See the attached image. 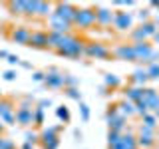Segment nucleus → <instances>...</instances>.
<instances>
[{"label": "nucleus", "mask_w": 159, "mask_h": 149, "mask_svg": "<svg viewBox=\"0 0 159 149\" xmlns=\"http://www.w3.org/2000/svg\"><path fill=\"white\" fill-rule=\"evenodd\" d=\"M0 149H16V145H14V141L6 135L0 137Z\"/></svg>", "instance_id": "37"}, {"label": "nucleus", "mask_w": 159, "mask_h": 149, "mask_svg": "<svg viewBox=\"0 0 159 149\" xmlns=\"http://www.w3.org/2000/svg\"><path fill=\"white\" fill-rule=\"evenodd\" d=\"M141 97H143V88L127 86L125 89H123V99H127V102H131V103H137Z\"/></svg>", "instance_id": "20"}, {"label": "nucleus", "mask_w": 159, "mask_h": 149, "mask_svg": "<svg viewBox=\"0 0 159 149\" xmlns=\"http://www.w3.org/2000/svg\"><path fill=\"white\" fill-rule=\"evenodd\" d=\"M30 36H32V32L26 26H16V28L10 30V40L14 44H20V46H28Z\"/></svg>", "instance_id": "13"}, {"label": "nucleus", "mask_w": 159, "mask_h": 149, "mask_svg": "<svg viewBox=\"0 0 159 149\" xmlns=\"http://www.w3.org/2000/svg\"><path fill=\"white\" fill-rule=\"evenodd\" d=\"M64 93L70 97V99H76V102H82V92H80L78 88H66L64 89Z\"/></svg>", "instance_id": "33"}, {"label": "nucleus", "mask_w": 159, "mask_h": 149, "mask_svg": "<svg viewBox=\"0 0 159 149\" xmlns=\"http://www.w3.org/2000/svg\"><path fill=\"white\" fill-rule=\"evenodd\" d=\"M16 123L22 127L34 125V109H16Z\"/></svg>", "instance_id": "17"}, {"label": "nucleus", "mask_w": 159, "mask_h": 149, "mask_svg": "<svg viewBox=\"0 0 159 149\" xmlns=\"http://www.w3.org/2000/svg\"><path fill=\"white\" fill-rule=\"evenodd\" d=\"M145 113H149V107H147L145 103L141 102V99H139V102L135 103V115H139V117H143V115H145Z\"/></svg>", "instance_id": "36"}, {"label": "nucleus", "mask_w": 159, "mask_h": 149, "mask_svg": "<svg viewBox=\"0 0 159 149\" xmlns=\"http://www.w3.org/2000/svg\"><path fill=\"white\" fill-rule=\"evenodd\" d=\"M127 119L117 111V106L116 103H109L107 106V111H106V123L109 127V131H117V133H125V127H127Z\"/></svg>", "instance_id": "1"}, {"label": "nucleus", "mask_w": 159, "mask_h": 149, "mask_svg": "<svg viewBox=\"0 0 159 149\" xmlns=\"http://www.w3.org/2000/svg\"><path fill=\"white\" fill-rule=\"evenodd\" d=\"M6 62L10 64V66H18V64H20V62H22V60H20L18 56H14V54H10V56H8V60H6Z\"/></svg>", "instance_id": "47"}, {"label": "nucleus", "mask_w": 159, "mask_h": 149, "mask_svg": "<svg viewBox=\"0 0 159 149\" xmlns=\"http://www.w3.org/2000/svg\"><path fill=\"white\" fill-rule=\"evenodd\" d=\"M6 8L12 16H24V14H26V0H12V2H6Z\"/></svg>", "instance_id": "22"}, {"label": "nucleus", "mask_w": 159, "mask_h": 149, "mask_svg": "<svg viewBox=\"0 0 159 149\" xmlns=\"http://www.w3.org/2000/svg\"><path fill=\"white\" fill-rule=\"evenodd\" d=\"M86 56L93 60H109L111 50L102 42H86Z\"/></svg>", "instance_id": "5"}, {"label": "nucleus", "mask_w": 159, "mask_h": 149, "mask_svg": "<svg viewBox=\"0 0 159 149\" xmlns=\"http://www.w3.org/2000/svg\"><path fill=\"white\" fill-rule=\"evenodd\" d=\"M42 147H44V149H58V147H60V137H58V139H54V141L42 143Z\"/></svg>", "instance_id": "42"}, {"label": "nucleus", "mask_w": 159, "mask_h": 149, "mask_svg": "<svg viewBox=\"0 0 159 149\" xmlns=\"http://www.w3.org/2000/svg\"><path fill=\"white\" fill-rule=\"evenodd\" d=\"M113 4H116V6H131L133 0H116Z\"/></svg>", "instance_id": "48"}, {"label": "nucleus", "mask_w": 159, "mask_h": 149, "mask_svg": "<svg viewBox=\"0 0 159 149\" xmlns=\"http://www.w3.org/2000/svg\"><path fill=\"white\" fill-rule=\"evenodd\" d=\"M145 70H147V76H149V79H159V62H155V64H149V66H147Z\"/></svg>", "instance_id": "32"}, {"label": "nucleus", "mask_w": 159, "mask_h": 149, "mask_svg": "<svg viewBox=\"0 0 159 149\" xmlns=\"http://www.w3.org/2000/svg\"><path fill=\"white\" fill-rule=\"evenodd\" d=\"M117 106V111L121 113L123 117H131V115H135V103H131V102H127V99H121V102H117L116 103Z\"/></svg>", "instance_id": "24"}, {"label": "nucleus", "mask_w": 159, "mask_h": 149, "mask_svg": "<svg viewBox=\"0 0 159 149\" xmlns=\"http://www.w3.org/2000/svg\"><path fill=\"white\" fill-rule=\"evenodd\" d=\"M113 16H116V12H111L109 8L96 6V22L99 26H113Z\"/></svg>", "instance_id": "14"}, {"label": "nucleus", "mask_w": 159, "mask_h": 149, "mask_svg": "<svg viewBox=\"0 0 159 149\" xmlns=\"http://www.w3.org/2000/svg\"><path fill=\"white\" fill-rule=\"evenodd\" d=\"M60 131H62V125H52V127H46L40 131V145L42 143H48V141H54V139L60 137Z\"/></svg>", "instance_id": "18"}, {"label": "nucleus", "mask_w": 159, "mask_h": 149, "mask_svg": "<svg viewBox=\"0 0 159 149\" xmlns=\"http://www.w3.org/2000/svg\"><path fill=\"white\" fill-rule=\"evenodd\" d=\"M111 56L116 60H123V62H135L133 44H117V46L111 50Z\"/></svg>", "instance_id": "12"}, {"label": "nucleus", "mask_w": 159, "mask_h": 149, "mask_svg": "<svg viewBox=\"0 0 159 149\" xmlns=\"http://www.w3.org/2000/svg\"><path fill=\"white\" fill-rule=\"evenodd\" d=\"M44 78H46V72H34L32 74V79H34V82H44Z\"/></svg>", "instance_id": "46"}, {"label": "nucleus", "mask_w": 159, "mask_h": 149, "mask_svg": "<svg viewBox=\"0 0 159 149\" xmlns=\"http://www.w3.org/2000/svg\"><path fill=\"white\" fill-rule=\"evenodd\" d=\"M8 56H10V54L6 52V50H0V58H6L8 60Z\"/></svg>", "instance_id": "50"}, {"label": "nucleus", "mask_w": 159, "mask_h": 149, "mask_svg": "<svg viewBox=\"0 0 159 149\" xmlns=\"http://www.w3.org/2000/svg\"><path fill=\"white\" fill-rule=\"evenodd\" d=\"M2 78L6 79V82H14V79H16V72H14V70H6V72L2 74Z\"/></svg>", "instance_id": "43"}, {"label": "nucleus", "mask_w": 159, "mask_h": 149, "mask_svg": "<svg viewBox=\"0 0 159 149\" xmlns=\"http://www.w3.org/2000/svg\"><path fill=\"white\" fill-rule=\"evenodd\" d=\"M74 38H76L74 34H54V32H48V48L60 52V50L66 48Z\"/></svg>", "instance_id": "9"}, {"label": "nucleus", "mask_w": 159, "mask_h": 149, "mask_svg": "<svg viewBox=\"0 0 159 149\" xmlns=\"http://www.w3.org/2000/svg\"><path fill=\"white\" fill-rule=\"evenodd\" d=\"M155 32H157V26L153 24V20H149V22H143L137 28H133L129 32V36H131L133 44H135V42H147L149 38L155 36Z\"/></svg>", "instance_id": "3"}, {"label": "nucleus", "mask_w": 159, "mask_h": 149, "mask_svg": "<svg viewBox=\"0 0 159 149\" xmlns=\"http://www.w3.org/2000/svg\"><path fill=\"white\" fill-rule=\"evenodd\" d=\"M141 102L149 107V111H155V107H157V103H159V92H157V89H153V88H143Z\"/></svg>", "instance_id": "16"}, {"label": "nucleus", "mask_w": 159, "mask_h": 149, "mask_svg": "<svg viewBox=\"0 0 159 149\" xmlns=\"http://www.w3.org/2000/svg\"><path fill=\"white\" fill-rule=\"evenodd\" d=\"M157 121H159V119L155 117V113H151V111L145 113V115L141 117V125L143 127H149V129H155L157 127Z\"/></svg>", "instance_id": "28"}, {"label": "nucleus", "mask_w": 159, "mask_h": 149, "mask_svg": "<svg viewBox=\"0 0 159 149\" xmlns=\"http://www.w3.org/2000/svg\"><path fill=\"white\" fill-rule=\"evenodd\" d=\"M54 12V2H42V0H36V12L34 16H40V18H46Z\"/></svg>", "instance_id": "23"}, {"label": "nucleus", "mask_w": 159, "mask_h": 149, "mask_svg": "<svg viewBox=\"0 0 159 149\" xmlns=\"http://www.w3.org/2000/svg\"><path fill=\"white\" fill-rule=\"evenodd\" d=\"M32 103H34L32 96H24L22 99H20V103H18V109H34Z\"/></svg>", "instance_id": "35"}, {"label": "nucleus", "mask_w": 159, "mask_h": 149, "mask_svg": "<svg viewBox=\"0 0 159 149\" xmlns=\"http://www.w3.org/2000/svg\"><path fill=\"white\" fill-rule=\"evenodd\" d=\"M56 117L62 123H70V119H72V115H70V109L66 106H58L56 107Z\"/></svg>", "instance_id": "29"}, {"label": "nucleus", "mask_w": 159, "mask_h": 149, "mask_svg": "<svg viewBox=\"0 0 159 149\" xmlns=\"http://www.w3.org/2000/svg\"><path fill=\"white\" fill-rule=\"evenodd\" d=\"M149 79L147 76V70L145 68H137L135 72L131 74V78H129V84L131 86H137V88H145V82Z\"/></svg>", "instance_id": "19"}, {"label": "nucleus", "mask_w": 159, "mask_h": 149, "mask_svg": "<svg viewBox=\"0 0 159 149\" xmlns=\"http://www.w3.org/2000/svg\"><path fill=\"white\" fill-rule=\"evenodd\" d=\"M24 141L32 143V145H38V143H40V133H38V131H30V129H26V131H24Z\"/></svg>", "instance_id": "31"}, {"label": "nucleus", "mask_w": 159, "mask_h": 149, "mask_svg": "<svg viewBox=\"0 0 159 149\" xmlns=\"http://www.w3.org/2000/svg\"><path fill=\"white\" fill-rule=\"evenodd\" d=\"M149 14H151V12H149V10H147V8H141V10H139V14H137V18H139V20H141V24H143V22H149Z\"/></svg>", "instance_id": "41"}, {"label": "nucleus", "mask_w": 159, "mask_h": 149, "mask_svg": "<svg viewBox=\"0 0 159 149\" xmlns=\"http://www.w3.org/2000/svg\"><path fill=\"white\" fill-rule=\"evenodd\" d=\"M64 78L66 74L60 72L58 68H50L46 72V78H44V84L50 88V89H62L64 88Z\"/></svg>", "instance_id": "10"}, {"label": "nucleus", "mask_w": 159, "mask_h": 149, "mask_svg": "<svg viewBox=\"0 0 159 149\" xmlns=\"http://www.w3.org/2000/svg\"><path fill=\"white\" fill-rule=\"evenodd\" d=\"M28 46H32L36 50H46L48 48V32H44V30H36V32H32Z\"/></svg>", "instance_id": "15"}, {"label": "nucleus", "mask_w": 159, "mask_h": 149, "mask_svg": "<svg viewBox=\"0 0 159 149\" xmlns=\"http://www.w3.org/2000/svg\"><path fill=\"white\" fill-rule=\"evenodd\" d=\"M48 26H50L48 32H54V34H72L74 24L72 22H66L64 18H60V16H56V14L52 12L48 16Z\"/></svg>", "instance_id": "6"}, {"label": "nucleus", "mask_w": 159, "mask_h": 149, "mask_svg": "<svg viewBox=\"0 0 159 149\" xmlns=\"http://www.w3.org/2000/svg\"><path fill=\"white\" fill-rule=\"evenodd\" d=\"M131 26H133V14L127 10H117L113 16V28L119 32H127Z\"/></svg>", "instance_id": "7"}, {"label": "nucleus", "mask_w": 159, "mask_h": 149, "mask_svg": "<svg viewBox=\"0 0 159 149\" xmlns=\"http://www.w3.org/2000/svg\"><path fill=\"white\" fill-rule=\"evenodd\" d=\"M44 109H40V107H34V125L36 127H42V123H44Z\"/></svg>", "instance_id": "34"}, {"label": "nucleus", "mask_w": 159, "mask_h": 149, "mask_svg": "<svg viewBox=\"0 0 159 149\" xmlns=\"http://www.w3.org/2000/svg\"><path fill=\"white\" fill-rule=\"evenodd\" d=\"M20 149H36V145H32V143H28V141H24L22 145H20Z\"/></svg>", "instance_id": "49"}, {"label": "nucleus", "mask_w": 159, "mask_h": 149, "mask_svg": "<svg viewBox=\"0 0 159 149\" xmlns=\"http://www.w3.org/2000/svg\"><path fill=\"white\" fill-rule=\"evenodd\" d=\"M16 107H14V99L12 97H2L0 99V117L8 115V113H14Z\"/></svg>", "instance_id": "26"}, {"label": "nucleus", "mask_w": 159, "mask_h": 149, "mask_svg": "<svg viewBox=\"0 0 159 149\" xmlns=\"http://www.w3.org/2000/svg\"><path fill=\"white\" fill-rule=\"evenodd\" d=\"M137 133H139V135H155V129H149V127H143V125H139Z\"/></svg>", "instance_id": "44"}, {"label": "nucleus", "mask_w": 159, "mask_h": 149, "mask_svg": "<svg viewBox=\"0 0 159 149\" xmlns=\"http://www.w3.org/2000/svg\"><path fill=\"white\" fill-rule=\"evenodd\" d=\"M137 149H151L155 145V135H139L137 133Z\"/></svg>", "instance_id": "27"}, {"label": "nucleus", "mask_w": 159, "mask_h": 149, "mask_svg": "<svg viewBox=\"0 0 159 149\" xmlns=\"http://www.w3.org/2000/svg\"><path fill=\"white\" fill-rule=\"evenodd\" d=\"M153 40H155V44H159V30L155 32V36H153Z\"/></svg>", "instance_id": "53"}, {"label": "nucleus", "mask_w": 159, "mask_h": 149, "mask_svg": "<svg viewBox=\"0 0 159 149\" xmlns=\"http://www.w3.org/2000/svg\"><path fill=\"white\" fill-rule=\"evenodd\" d=\"M2 135H4V123L0 121V137H2Z\"/></svg>", "instance_id": "52"}, {"label": "nucleus", "mask_w": 159, "mask_h": 149, "mask_svg": "<svg viewBox=\"0 0 159 149\" xmlns=\"http://www.w3.org/2000/svg\"><path fill=\"white\" fill-rule=\"evenodd\" d=\"M133 50H135V62H141V64H147L151 62V54H153V48L149 42H135L133 44Z\"/></svg>", "instance_id": "11"}, {"label": "nucleus", "mask_w": 159, "mask_h": 149, "mask_svg": "<svg viewBox=\"0 0 159 149\" xmlns=\"http://www.w3.org/2000/svg\"><path fill=\"white\" fill-rule=\"evenodd\" d=\"M80 115H82L84 121H88V119H89V107H88V103L80 102Z\"/></svg>", "instance_id": "39"}, {"label": "nucleus", "mask_w": 159, "mask_h": 149, "mask_svg": "<svg viewBox=\"0 0 159 149\" xmlns=\"http://www.w3.org/2000/svg\"><path fill=\"white\" fill-rule=\"evenodd\" d=\"M103 82H106V92L103 93H107V92H113V89H117L119 86H121V79H119V76H116V74H106L103 76Z\"/></svg>", "instance_id": "25"}, {"label": "nucleus", "mask_w": 159, "mask_h": 149, "mask_svg": "<svg viewBox=\"0 0 159 149\" xmlns=\"http://www.w3.org/2000/svg\"><path fill=\"white\" fill-rule=\"evenodd\" d=\"M78 6H74L72 2H54V14L60 18H64L66 22L74 24V16H76Z\"/></svg>", "instance_id": "8"}, {"label": "nucleus", "mask_w": 159, "mask_h": 149, "mask_svg": "<svg viewBox=\"0 0 159 149\" xmlns=\"http://www.w3.org/2000/svg\"><path fill=\"white\" fill-rule=\"evenodd\" d=\"M0 99H2V92H0Z\"/></svg>", "instance_id": "55"}, {"label": "nucleus", "mask_w": 159, "mask_h": 149, "mask_svg": "<svg viewBox=\"0 0 159 149\" xmlns=\"http://www.w3.org/2000/svg\"><path fill=\"white\" fill-rule=\"evenodd\" d=\"M56 54H58V56H64V58H72V60L82 58L84 54H86V42H84L82 38L76 36L66 48H62V50H60V52H56Z\"/></svg>", "instance_id": "4"}, {"label": "nucleus", "mask_w": 159, "mask_h": 149, "mask_svg": "<svg viewBox=\"0 0 159 149\" xmlns=\"http://www.w3.org/2000/svg\"><path fill=\"white\" fill-rule=\"evenodd\" d=\"M151 6H153V8H157V10H159V2H151Z\"/></svg>", "instance_id": "54"}, {"label": "nucleus", "mask_w": 159, "mask_h": 149, "mask_svg": "<svg viewBox=\"0 0 159 149\" xmlns=\"http://www.w3.org/2000/svg\"><path fill=\"white\" fill-rule=\"evenodd\" d=\"M20 66H22V68H26V70H30V68H32L28 62H20Z\"/></svg>", "instance_id": "51"}, {"label": "nucleus", "mask_w": 159, "mask_h": 149, "mask_svg": "<svg viewBox=\"0 0 159 149\" xmlns=\"http://www.w3.org/2000/svg\"><path fill=\"white\" fill-rule=\"evenodd\" d=\"M66 88H78V79L70 74H66V78H64V89Z\"/></svg>", "instance_id": "38"}, {"label": "nucleus", "mask_w": 159, "mask_h": 149, "mask_svg": "<svg viewBox=\"0 0 159 149\" xmlns=\"http://www.w3.org/2000/svg\"><path fill=\"white\" fill-rule=\"evenodd\" d=\"M96 6H86V8H78L76 16H74V26L80 30H89L92 26H96Z\"/></svg>", "instance_id": "2"}, {"label": "nucleus", "mask_w": 159, "mask_h": 149, "mask_svg": "<svg viewBox=\"0 0 159 149\" xmlns=\"http://www.w3.org/2000/svg\"><path fill=\"white\" fill-rule=\"evenodd\" d=\"M121 135H123V133L107 131V149H113L116 145H119V141H121Z\"/></svg>", "instance_id": "30"}, {"label": "nucleus", "mask_w": 159, "mask_h": 149, "mask_svg": "<svg viewBox=\"0 0 159 149\" xmlns=\"http://www.w3.org/2000/svg\"><path fill=\"white\" fill-rule=\"evenodd\" d=\"M50 106H52V99H40V102L36 103V107H40V109H46V107H50Z\"/></svg>", "instance_id": "45"}, {"label": "nucleus", "mask_w": 159, "mask_h": 149, "mask_svg": "<svg viewBox=\"0 0 159 149\" xmlns=\"http://www.w3.org/2000/svg\"><path fill=\"white\" fill-rule=\"evenodd\" d=\"M113 149H137V137L133 135L131 131H125V133L121 135L119 145H116Z\"/></svg>", "instance_id": "21"}, {"label": "nucleus", "mask_w": 159, "mask_h": 149, "mask_svg": "<svg viewBox=\"0 0 159 149\" xmlns=\"http://www.w3.org/2000/svg\"><path fill=\"white\" fill-rule=\"evenodd\" d=\"M36 12V0H26V14L24 16H34Z\"/></svg>", "instance_id": "40"}]
</instances>
